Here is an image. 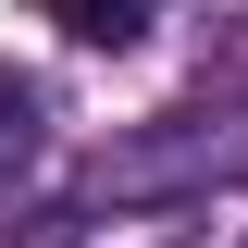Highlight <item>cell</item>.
I'll return each mask as SVG.
<instances>
[{
	"label": "cell",
	"mask_w": 248,
	"mask_h": 248,
	"mask_svg": "<svg viewBox=\"0 0 248 248\" xmlns=\"http://www.w3.org/2000/svg\"><path fill=\"white\" fill-rule=\"evenodd\" d=\"M248 161V112H174L149 124V137H124V149H99V199H199V186H223Z\"/></svg>",
	"instance_id": "cell-1"
},
{
	"label": "cell",
	"mask_w": 248,
	"mask_h": 248,
	"mask_svg": "<svg viewBox=\"0 0 248 248\" xmlns=\"http://www.w3.org/2000/svg\"><path fill=\"white\" fill-rule=\"evenodd\" d=\"M37 13H50V25L75 37V50H137L161 0H37Z\"/></svg>",
	"instance_id": "cell-2"
},
{
	"label": "cell",
	"mask_w": 248,
	"mask_h": 248,
	"mask_svg": "<svg viewBox=\"0 0 248 248\" xmlns=\"http://www.w3.org/2000/svg\"><path fill=\"white\" fill-rule=\"evenodd\" d=\"M37 137H50V112H37V87H0V186L37 161Z\"/></svg>",
	"instance_id": "cell-3"
}]
</instances>
